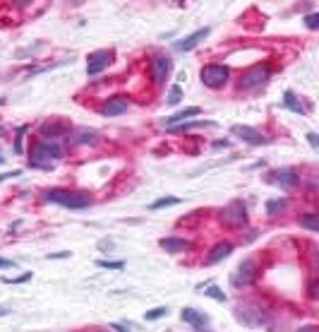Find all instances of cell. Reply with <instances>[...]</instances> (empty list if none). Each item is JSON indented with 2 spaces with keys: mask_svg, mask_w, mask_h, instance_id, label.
Here are the masks:
<instances>
[{
  "mask_svg": "<svg viewBox=\"0 0 319 332\" xmlns=\"http://www.w3.org/2000/svg\"><path fill=\"white\" fill-rule=\"evenodd\" d=\"M96 265H99V268H108V270H123L125 268L123 260H118V262H113V260H99Z\"/></svg>",
  "mask_w": 319,
  "mask_h": 332,
  "instance_id": "484cf974",
  "label": "cell"
},
{
  "mask_svg": "<svg viewBox=\"0 0 319 332\" xmlns=\"http://www.w3.org/2000/svg\"><path fill=\"white\" fill-rule=\"evenodd\" d=\"M283 99H286V102H283V106H286V109L295 111V113H305V109H302L300 104H298V99H295V94H293V92H286V94H283Z\"/></svg>",
  "mask_w": 319,
  "mask_h": 332,
  "instance_id": "d6986e66",
  "label": "cell"
},
{
  "mask_svg": "<svg viewBox=\"0 0 319 332\" xmlns=\"http://www.w3.org/2000/svg\"><path fill=\"white\" fill-rule=\"evenodd\" d=\"M110 63H113V51H106V48L94 51V53H89V58H87V75L103 73Z\"/></svg>",
  "mask_w": 319,
  "mask_h": 332,
  "instance_id": "8992f818",
  "label": "cell"
},
{
  "mask_svg": "<svg viewBox=\"0 0 319 332\" xmlns=\"http://www.w3.org/2000/svg\"><path fill=\"white\" fill-rule=\"evenodd\" d=\"M269 178H271V183L281 185V188H295V185H298V174H295V171H291V169L273 171Z\"/></svg>",
  "mask_w": 319,
  "mask_h": 332,
  "instance_id": "7c38bea8",
  "label": "cell"
},
{
  "mask_svg": "<svg viewBox=\"0 0 319 332\" xmlns=\"http://www.w3.org/2000/svg\"><path fill=\"white\" fill-rule=\"evenodd\" d=\"M15 265H17L15 260H3L0 258V268H15Z\"/></svg>",
  "mask_w": 319,
  "mask_h": 332,
  "instance_id": "836d02e7",
  "label": "cell"
},
{
  "mask_svg": "<svg viewBox=\"0 0 319 332\" xmlns=\"http://www.w3.org/2000/svg\"><path fill=\"white\" fill-rule=\"evenodd\" d=\"M72 253H67V250H63V253H51L48 255V260H60V258H70Z\"/></svg>",
  "mask_w": 319,
  "mask_h": 332,
  "instance_id": "f546056e",
  "label": "cell"
},
{
  "mask_svg": "<svg viewBox=\"0 0 319 332\" xmlns=\"http://www.w3.org/2000/svg\"><path fill=\"white\" fill-rule=\"evenodd\" d=\"M298 332H317V330H314L312 325H307V327H300V330H298Z\"/></svg>",
  "mask_w": 319,
  "mask_h": 332,
  "instance_id": "e575fe53",
  "label": "cell"
},
{
  "mask_svg": "<svg viewBox=\"0 0 319 332\" xmlns=\"http://www.w3.org/2000/svg\"><path fill=\"white\" fill-rule=\"evenodd\" d=\"M269 77H271V68H269V65H255V68H250V70L240 77V87H243V89H257V87L269 82Z\"/></svg>",
  "mask_w": 319,
  "mask_h": 332,
  "instance_id": "277c9868",
  "label": "cell"
},
{
  "mask_svg": "<svg viewBox=\"0 0 319 332\" xmlns=\"http://www.w3.org/2000/svg\"><path fill=\"white\" fill-rule=\"evenodd\" d=\"M252 279H255V262H252V260H245V262L235 270V275H233V284L235 286H247Z\"/></svg>",
  "mask_w": 319,
  "mask_h": 332,
  "instance_id": "30bf717a",
  "label": "cell"
},
{
  "mask_svg": "<svg viewBox=\"0 0 319 332\" xmlns=\"http://www.w3.org/2000/svg\"><path fill=\"white\" fill-rule=\"evenodd\" d=\"M182 102V89L180 84H173L171 87V92H168V99H166V104H171V106H175V104Z\"/></svg>",
  "mask_w": 319,
  "mask_h": 332,
  "instance_id": "603a6c76",
  "label": "cell"
},
{
  "mask_svg": "<svg viewBox=\"0 0 319 332\" xmlns=\"http://www.w3.org/2000/svg\"><path fill=\"white\" fill-rule=\"evenodd\" d=\"M158 246L168 253H182V250H190V241L185 239H175V236H166L158 241Z\"/></svg>",
  "mask_w": 319,
  "mask_h": 332,
  "instance_id": "2e32d148",
  "label": "cell"
},
{
  "mask_svg": "<svg viewBox=\"0 0 319 332\" xmlns=\"http://www.w3.org/2000/svg\"><path fill=\"white\" fill-rule=\"evenodd\" d=\"M24 132H27V125L17 130V140H15V152H17V154H22V135H24Z\"/></svg>",
  "mask_w": 319,
  "mask_h": 332,
  "instance_id": "83f0119b",
  "label": "cell"
},
{
  "mask_svg": "<svg viewBox=\"0 0 319 332\" xmlns=\"http://www.w3.org/2000/svg\"><path fill=\"white\" fill-rule=\"evenodd\" d=\"M173 70V60L168 55H156L151 60V77H154V84H164L168 80V75Z\"/></svg>",
  "mask_w": 319,
  "mask_h": 332,
  "instance_id": "52a82bcc",
  "label": "cell"
},
{
  "mask_svg": "<svg viewBox=\"0 0 319 332\" xmlns=\"http://www.w3.org/2000/svg\"><path fill=\"white\" fill-rule=\"evenodd\" d=\"M221 221L230 226V229H235V226H243L247 221V207L243 205V200H233V203L228 205L226 210L221 212Z\"/></svg>",
  "mask_w": 319,
  "mask_h": 332,
  "instance_id": "5b68a950",
  "label": "cell"
},
{
  "mask_svg": "<svg viewBox=\"0 0 319 332\" xmlns=\"http://www.w3.org/2000/svg\"><path fill=\"white\" fill-rule=\"evenodd\" d=\"M3 161H5V159H3V154H0V164H3Z\"/></svg>",
  "mask_w": 319,
  "mask_h": 332,
  "instance_id": "8d00e7d4",
  "label": "cell"
},
{
  "mask_svg": "<svg viewBox=\"0 0 319 332\" xmlns=\"http://www.w3.org/2000/svg\"><path fill=\"white\" fill-rule=\"evenodd\" d=\"M204 294L209 296V298H216V301H221V304H223V301H226V294H223V291H221L219 286H209V289H207V291H204Z\"/></svg>",
  "mask_w": 319,
  "mask_h": 332,
  "instance_id": "d4e9b609",
  "label": "cell"
},
{
  "mask_svg": "<svg viewBox=\"0 0 319 332\" xmlns=\"http://www.w3.org/2000/svg\"><path fill=\"white\" fill-rule=\"evenodd\" d=\"M65 130H67L65 123H44V125H41V135L53 140V138H58L60 132H65Z\"/></svg>",
  "mask_w": 319,
  "mask_h": 332,
  "instance_id": "ac0fdd59",
  "label": "cell"
},
{
  "mask_svg": "<svg viewBox=\"0 0 319 332\" xmlns=\"http://www.w3.org/2000/svg\"><path fill=\"white\" fill-rule=\"evenodd\" d=\"M305 24H307L310 29H317V27H319V15H317V12L307 15V17H305Z\"/></svg>",
  "mask_w": 319,
  "mask_h": 332,
  "instance_id": "4316f807",
  "label": "cell"
},
{
  "mask_svg": "<svg viewBox=\"0 0 319 332\" xmlns=\"http://www.w3.org/2000/svg\"><path fill=\"white\" fill-rule=\"evenodd\" d=\"M228 77H230V70H228L226 65H204L200 70V80L204 82V87H209V89H221L223 84L228 82Z\"/></svg>",
  "mask_w": 319,
  "mask_h": 332,
  "instance_id": "3957f363",
  "label": "cell"
},
{
  "mask_svg": "<svg viewBox=\"0 0 319 332\" xmlns=\"http://www.w3.org/2000/svg\"><path fill=\"white\" fill-rule=\"evenodd\" d=\"M72 140L74 142H79V145H94L96 140H99V132L96 130H87V128H79L72 132Z\"/></svg>",
  "mask_w": 319,
  "mask_h": 332,
  "instance_id": "e0dca14e",
  "label": "cell"
},
{
  "mask_svg": "<svg viewBox=\"0 0 319 332\" xmlns=\"http://www.w3.org/2000/svg\"><path fill=\"white\" fill-rule=\"evenodd\" d=\"M44 197L48 203L63 205V207H70V210H84L89 207L91 200L87 193H72V190H63V188H53V190H46Z\"/></svg>",
  "mask_w": 319,
  "mask_h": 332,
  "instance_id": "6da1fadb",
  "label": "cell"
},
{
  "mask_svg": "<svg viewBox=\"0 0 319 332\" xmlns=\"http://www.w3.org/2000/svg\"><path fill=\"white\" fill-rule=\"evenodd\" d=\"M307 140H310V145H312V147H314V149L319 147V138H317V135H314V132H310V135H307Z\"/></svg>",
  "mask_w": 319,
  "mask_h": 332,
  "instance_id": "1f68e13d",
  "label": "cell"
},
{
  "mask_svg": "<svg viewBox=\"0 0 319 332\" xmlns=\"http://www.w3.org/2000/svg\"><path fill=\"white\" fill-rule=\"evenodd\" d=\"M15 176H19V171H8V174H0V183H3L5 178H15Z\"/></svg>",
  "mask_w": 319,
  "mask_h": 332,
  "instance_id": "d6a6232c",
  "label": "cell"
},
{
  "mask_svg": "<svg viewBox=\"0 0 319 332\" xmlns=\"http://www.w3.org/2000/svg\"><path fill=\"white\" fill-rule=\"evenodd\" d=\"M166 313H168V308H166V306H158V308H151V311H146L144 318H146V320H158V318H164Z\"/></svg>",
  "mask_w": 319,
  "mask_h": 332,
  "instance_id": "cb8c5ba5",
  "label": "cell"
},
{
  "mask_svg": "<svg viewBox=\"0 0 319 332\" xmlns=\"http://www.w3.org/2000/svg\"><path fill=\"white\" fill-rule=\"evenodd\" d=\"M286 200H281V197H278V200H269V203H266V212H269V217H273V214L276 212H283V210H286Z\"/></svg>",
  "mask_w": 319,
  "mask_h": 332,
  "instance_id": "44dd1931",
  "label": "cell"
},
{
  "mask_svg": "<svg viewBox=\"0 0 319 332\" xmlns=\"http://www.w3.org/2000/svg\"><path fill=\"white\" fill-rule=\"evenodd\" d=\"M29 279H31V272H24L17 279H5V284H22V282H29Z\"/></svg>",
  "mask_w": 319,
  "mask_h": 332,
  "instance_id": "f1b7e54d",
  "label": "cell"
},
{
  "mask_svg": "<svg viewBox=\"0 0 319 332\" xmlns=\"http://www.w3.org/2000/svg\"><path fill=\"white\" fill-rule=\"evenodd\" d=\"M180 320H182V323H190V325H194V327H204V325L209 323V318H207V315H204V313H200L197 308H182Z\"/></svg>",
  "mask_w": 319,
  "mask_h": 332,
  "instance_id": "9a60e30c",
  "label": "cell"
},
{
  "mask_svg": "<svg viewBox=\"0 0 319 332\" xmlns=\"http://www.w3.org/2000/svg\"><path fill=\"white\" fill-rule=\"evenodd\" d=\"M8 313H10L8 308H3V306H0V315H8Z\"/></svg>",
  "mask_w": 319,
  "mask_h": 332,
  "instance_id": "d590c367",
  "label": "cell"
},
{
  "mask_svg": "<svg viewBox=\"0 0 319 332\" xmlns=\"http://www.w3.org/2000/svg\"><path fill=\"white\" fill-rule=\"evenodd\" d=\"M209 34H211V29H209V27L197 29V31H194V34H190V37H187V39H182V41H178V44H175V48H178V51H192V48L197 46L200 41H204V39L209 37Z\"/></svg>",
  "mask_w": 319,
  "mask_h": 332,
  "instance_id": "8fae6325",
  "label": "cell"
},
{
  "mask_svg": "<svg viewBox=\"0 0 319 332\" xmlns=\"http://www.w3.org/2000/svg\"><path fill=\"white\" fill-rule=\"evenodd\" d=\"M300 226H305V229H310V231H317L319 229L317 214H305V217H300Z\"/></svg>",
  "mask_w": 319,
  "mask_h": 332,
  "instance_id": "7402d4cb",
  "label": "cell"
},
{
  "mask_svg": "<svg viewBox=\"0 0 319 332\" xmlns=\"http://www.w3.org/2000/svg\"><path fill=\"white\" fill-rule=\"evenodd\" d=\"M130 106V99L128 96H113L108 102L101 106V113L103 116H120V113H125Z\"/></svg>",
  "mask_w": 319,
  "mask_h": 332,
  "instance_id": "ba28073f",
  "label": "cell"
},
{
  "mask_svg": "<svg viewBox=\"0 0 319 332\" xmlns=\"http://www.w3.org/2000/svg\"><path fill=\"white\" fill-rule=\"evenodd\" d=\"M180 203V197H175V195H168V197H161V200H156L151 205V210H164V207H173V205Z\"/></svg>",
  "mask_w": 319,
  "mask_h": 332,
  "instance_id": "ffe728a7",
  "label": "cell"
},
{
  "mask_svg": "<svg viewBox=\"0 0 319 332\" xmlns=\"http://www.w3.org/2000/svg\"><path fill=\"white\" fill-rule=\"evenodd\" d=\"M63 149L58 142H36V147L31 149V159L29 164L36 166V169H53L51 159H60Z\"/></svg>",
  "mask_w": 319,
  "mask_h": 332,
  "instance_id": "7a4b0ae2",
  "label": "cell"
},
{
  "mask_svg": "<svg viewBox=\"0 0 319 332\" xmlns=\"http://www.w3.org/2000/svg\"><path fill=\"white\" fill-rule=\"evenodd\" d=\"M200 113H202V109H197V106L182 109V111H178V113H173V116H168V118L164 120V125H166V128H173V125H180L182 120L192 118V116H200Z\"/></svg>",
  "mask_w": 319,
  "mask_h": 332,
  "instance_id": "5bb4252c",
  "label": "cell"
},
{
  "mask_svg": "<svg viewBox=\"0 0 319 332\" xmlns=\"http://www.w3.org/2000/svg\"><path fill=\"white\" fill-rule=\"evenodd\" d=\"M233 135L243 138L245 142H250V145H266V142H269L262 132H257L255 128H247V125H233Z\"/></svg>",
  "mask_w": 319,
  "mask_h": 332,
  "instance_id": "9c48e42d",
  "label": "cell"
},
{
  "mask_svg": "<svg viewBox=\"0 0 319 332\" xmlns=\"http://www.w3.org/2000/svg\"><path fill=\"white\" fill-rule=\"evenodd\" d=\"M110 327H113V330H118V332H130V330H132V325H120V323H113Z\"/></svg>",
  "mask_w": 319,
  "mask_h": 332,
  "instance_id": "4dcf8cb0",
  "label": "cell"
},
{
  "mask_svg": "<svg viewBox=\"0 0 319 332\" xmlns=\"http://www.w3.org/2000/svg\"><path fill=\"white\" fill-rule=\"evenodd\" d=\"M230 253H233V243L221 241V243H216V246L209 250V258H207V262H209V265H216V262H221L223 258H228Z\"/></svg>",
  "mask_w": 319,
  "mask_h": 332,
  "instance_id": "4fadbf2b",
  "label": "cell"
}]
</instances>
